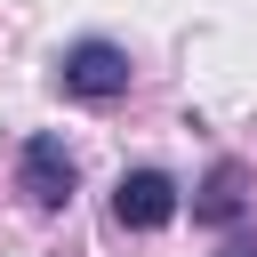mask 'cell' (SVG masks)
<instances>
[{
    "instance_id": "obj_2",
    "label": "cell",
    "mask_w": 257,
    "mask_h": 257,
    "mask_svg": "<svg viewBox=\"0 0 257 257\" xmlns=\"http://www.w3.org/2000/svg\"><path fill=\"white\" fill-rule=\"evenodd\" d=\"M169 217H177V177L169 169H128L112 185V225L120 233H161Z\"/></svg>"
},
{
    "instance_id": "obj_3",
    "label": "cell",
    "mask_w": 257,
    "mask_h": 257,
    "mask_svg": "<svg viewBox=\"0 0 257 257\" xmlns=\"http://www.w3.org/2000/svg\"><path fill=\"white\" fill-rule=\"evenodd\" d=\"M16 185H24V201H32V209H64V201H72V185H80V169H72L64 137H32V145H24V161H16Z\"/></svg>"
},
{
    "instance_id": "obj_4",
    "label": "cell",
    "mask_w": 257,
    "mask_h": 257,
    "mask_svg": "<svg viewBox=\"0 0 257 257\" xmlns=\"http://www.w3.org/2000/svg\"><path fill=\"white\" fill-rule=\"evenodd\" d=\"M241 209H249V169H241V161H217V169L201 177V193H193V217H201V225H233Z\"/></svg>"
},
{
    "instance_id": "obj_5",
    "label": "cell",
    "mask_w": 257,
    "mask_h": 257,
    "mask_svg": "<svg viewBox=\"0 0 257 257\" xmlns=\"http://www.w3.org/2000/svg\"><path fill=\"white\" fill-rule=\"evenodd\" d=\"M233 257H257V249H233Z\"/></svg>"
},
{
    "instance_id": "obj_1",
    "label": "cell",
    "mask_w": 257,
    "mask_h": 257,
    "mask_svg": "<svg viewBox=\"0 0 257 257\" xmlns=\"http://www.w3.org/2000/svg\"><path fill=\"white\" fill-rule=\"evenodd\" d=\"M56 88H64V96H88V104L120 96V88H128V48H112V40H72V48L56 56Z\"/></svg>"
}]
</instances>
